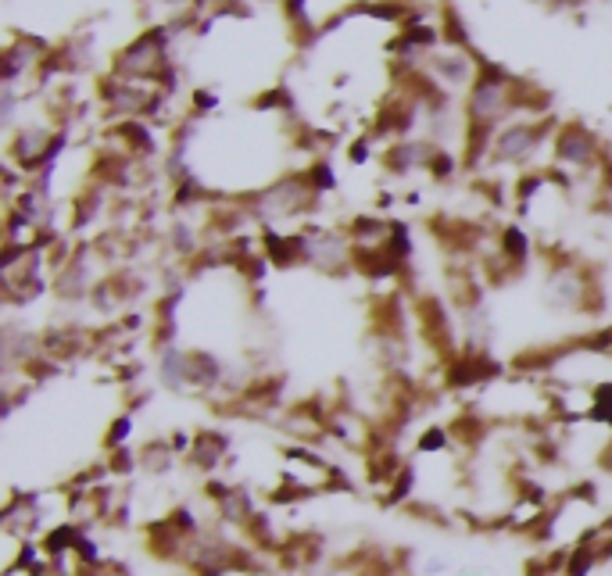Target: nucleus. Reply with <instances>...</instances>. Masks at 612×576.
<instances>
[{"mask_svg": "<svg viewBox=\"0 0 612 576\" xmlns=\"http://www.w3.org/2000/svg\"><path fill=\"white\" fill-rule=\"evenodd\" d=\"M445 444V437H440V430H434V437H423V448L430 452V448H440Z\"/></svg>", "mask_w": 612, "mask_h": 576, "instance_id": "20e7f679", "label": "nucleus"}, {"mask_svg": "<svg viewBox=\"0 0 612 576\" xmlns=\"http://www.w3.org/2000/svg\"><path fill=\"white\" fill-rule=\"evenodd\" d=\"M125 430H130V420H119V426H111V441H125Z\"/></svg>", "mask_w": 612, "mask_h": 576, "instance_id": "7ed1b4c3", "label": "nucleus"}, {"mask_svg": "<svg viewBox=\"0 0 612 576\" xmlns=\"http://www.w3.org/2000/svg\"><path fill=\"white\" fill-rule=\"evenodd\" d=\"M222 452H226V437H211V434H201V441H197V458H201V463H197V466H205V469L219 466Z\"/></svg>", "mask_w": 612, "mask_h": 576, "instance_id": "f257e3e1", "label": "nucleus"}, {"mask_svg": "<svg viewBox=\"0 0 612 576\" xmlns=\"http://www.w3.org/2000/svg\"><path fill=\"white\" fill-rule=\"evenodd\" d=\"M591 563H594V552L577 548V558H569V576H583L591 569Z\"/></svg>", "mask_w": 612, "mask_h": 576, "instance_id": "f03ea898", "label": "nucleus"}]
</instances>
